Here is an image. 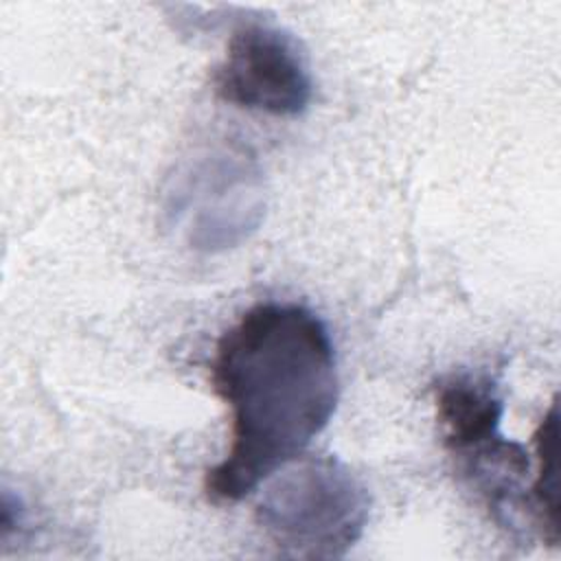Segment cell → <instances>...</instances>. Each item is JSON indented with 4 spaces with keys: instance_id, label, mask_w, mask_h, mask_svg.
<instances>
[{
    "instance_id": "6da1fadb",
    "label": "cell",
    "mask_w": 561,
    "mask_h": 561,
    "mask_svg": "<svg viewBox=\"0 0 561 561\" xmlns=\"http://www.w3.org/2000/svg\"><path fill=\"white\" fill-rule=\"evenodd\" d=\"M215 392L230 408V449L204 476L206 497L232 504L302 456L337 405L335 353L324 322L302 305L261 302L217 342Z\"/></svg>"
},
{
    "instance_id": "277c9868",
    "label": "cell",
    "mask_w": 561,
    "mask_h": 561,
    "mask_svg": "<svg viewBox=\"0 0 561 561\" xmlns=\"http://www.w3.org/2000/svg\"><path fill=\"white\" fill-rule=\"evenodd\" d=\"M502 414V399L489 377L458 373L436 386V421L456 456L500 436Z\"/></svg>"
},
{
    "instance_id": "5b68a950",
    "label": "cell",
    "mask_w": 561,
    "mask_h": 561,
    "mask_svg": "<svg viewBox=\"0 0 561 561\" xmlns=\"http://www.w3.org/2000/svg\"><path fill=\"white\" fill-rule=\"evenodd\" d=\"M557 438H559V414L557 403L543 414L535 432L537 473L528 491L533 524L548 543H559V467H557Z\"/></svg>"
},
{
    "instance_id": "7a4b0ae2",
    "label": "cell",
    "mask_w": 561,
    "mask_h": 561,
    "mask_svg": "<svg viewBox=\"0 0 561 561\" xmlns=\"http://www.w3.org/2000/svg\"><path fill=\"white\" fill-rule=\"evenodd\" d=\"M256 522L291 559H337L362 537L368 493L333 456H298L265 480Z\"/></svg>"
},
{
    "instance_id": "3957f363",
    "label": "cell",
    "mask_w": 561,
    "mask_h": 561,
    "mask_svg": "<svg viewBox=\"0 0 561 561\" xmlns=\"http://www.w3.org/2000/svg\"><path fill=\"white\" fill-rule=\"evenodd\" d=\"M213 85L226 103L272 116H298L311 101V75L296 39L261 22L232 31Z\"/></svg>"
}]
</instances>
